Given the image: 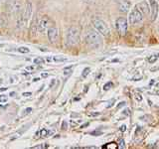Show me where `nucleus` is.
I'll return each mask as SVG.
<instances>
[{
	"label": "nucleus",
	"mask_w": 159,
	"mask_h": 149,
	"mask_svg": "<svg viewBox=\"0 0 159 149\" xmlns=\"http://www.w3.org/2000/svg\"><path fill=\"white\" fill-rule=\"evenodd\" d=\"M49 24H50V19L48 18V16H43L41 19L39 20L38 22V31L41 33V34H44L45 31L49 28Z\"/></svg>",
	"instance_id": "6"
},
{
	"label": "nucleus",
	"mask_w": 159,
	"mask_h": 149,
	"mask_svg": "<svg viewBox=\"0 0 159 149\" xmlns=\"http://www.w3.org/2000/svg\"><path fill=\"white\" fill-rule=\"evenodd\" d=\"M55 81H56V79H52V83H51V84H50V88H52V87L54 86V84H55Z\"/></svg>",
	"instance_id": "38"
},
{
	"label": "nucleus",
	"mask_w": 159,
	"mask_h": 149,
	"mask_svg": "<svg viewBox=\"0 0 159 149\" xmlns=\"http://www.w3.org/2000/svg\"><path fill=\"white\" fill-rule=\"evenodd\" d=\"M125 106V102H120V103H119V106H116V108H119V107H121V106Z\"/></svg>",
	"instance_id": "33"
},
{
	"label": "nucleus",
	"mask_w": 159,
	"mask_h": 149,
	"mask_svg": "<svg viewBox=\"0 0 159 149\" xmlns=\"http://www.w3.org/2000/svg\"><path fill=\"white\" fill-rule=\"evenodd\" d=\"M93 27L96 28L97 31L99 32L102 35H103V36H108L109 33H111L107 23L101 18H98V17L93 18Z\"/></svg>",
	"instance_id": "3"
},
{
	"label": "nucleus",
	"mask_w": 159,
	"mask_h": 149,
	"mask_svg": "<svg viewBox=\"0 0 159 149\" xmlns=\"http://www.w3.org/2000/svg\"><path fill=\"white\" fill-rule=\"evenodd\" d=\"M62 129H64V130H65V129H67V122H66V121H64V122H63Z\"/></svg>",
	"instance_id": "32"
},
{
	"label": "nucleus",
	"mask_w": 159,
	"mask_h": 149,
	"mask_svg": "<svg viewBox=\"0 0 159 149\" xmlns=\"http://www.w3.org/2000/svg\"><path fill=\"white\" fill-rule=\"evenodd\" d=\"M18 52L23 53V54H26V53H29L30 52V50L27 47H19L18 48Z\"/></svg>",
	"instance_id": "19"
},
{
	"label": "nucleus",
	"mask_w": 159,
	"mask_h": 149,
	"mask_svg": "<svg viewBox=\"0 0 159 149\" xmlns=\"http://www.w3.org/2000/svg\"><path fill=\"white\" fill-rule=\"evenodd\" d=\"M37 25H38L37 20L34 19L32 24H31V27H30V36H31V37H34L35 35H36V32H37V30H38Z\"/></svg>",
	"instance_id": "13"
},
{
	"label": "nucleus",
	"mask_w": 159,
	"mask_h": 149,
	"mask_svg": "<svg viewBox=\"0 0 159 149\" xmlns=\"http://www.w3.org/2000/svg\"><path fill=\"white\" fill-rule=\"evenodd\" d=\"M8 101V97L5 94H1L0 96V102H6Z\"/></svg>",
	"instance_id": "21"
},
{
	"label": "nucleus",
	"mask_w": 159,
	"mask_h": 149,
	"mask_svg": "<svg viewBox=\"0 0 159 149\" xmlns=\"http://www.w3.org/2000/svg\"><path fill=\"white\" fill-rule=\"evenodd\" d=\"M2 47H4V44H0V48H2Z\"/></svg>",
	"instance_id": "41"
},
{
	"label": "nucleus",
	"mask_w": 159,
	"mask_h": 149,
	"mask_svg": "<svg viewBox=\"0 0 159 149\" xmlns=\"http://www.w3.org/2000/svg\"><path fill=\"white\" fill-rule=\"evenodd\" d=\"M142 79V76L141 74H136V76L132 77V79L133 81H138V79Z\"/></svg>",
	"instance_id": "25"
},
{
	"label": "nucleus",
	"mask_w": 159,
	"mask_h": 149,
	"mask_svg": "<svg viewBox=\"0 0 159 149\" xmlns=\"http://www.w3.org/2000/svg\"><path fill=\"white\" fill-rule=\"evenodd\" d=\"M120 130H121V131H125V130H126V126H125V125H122V126L120 127Z\"/></svg>",
	"instance_id": "36"
},
{
	"label": "nucleus",
	"mask_w": 159,
	"mask_h": 149,
	"mask_svg": "<svg viewBox=\"0 0 159 149\" xmlns=\"http://www.w3.org/2000/svg\"><path fill=\"white\" fill-rule=\"evenodd\" d=\"M155 88H156V89H159V83H158V84H156Z\"/></svg>",
	"instance_id": "39"
},
{
	"label": "nucleus",
	"mask_w": 159,
	"mask_h": 149,
	"mask_svg": "<svg viewBox=\"0 0 159 149\" xmlns=\"http://www.w3.org/2000/svg\"><path fill=\"white\" fill-rule=\"evenodd\" d=\"M144 15L139 11L137 8L132 9V11L129 13V17H128V21L131 25H135L137 23H140L143 20Z\"/></svg>",
	"instance_id": "5"
},
{
	"label": "nucleus",
	"mask_w": 159,
	"mask_h": 149,
	"mask_svg": "<svg viewBox=\"0 0 159 149\" xmlns=\"http://www.w3.org/2000/svg\"><path fill=\"white\" fill-rule=\"evenodd\" d=\"M81 34H80V29L78 27H70L67 33V44L69 46H76L80 42Z\"/></svg>",
	"instance_id": "2"
},
{
	"label": "nucleus",
	"mask_w": 159,
	"mask_h": 149,
	"mask_svg": "<svg viewBox=\"0 0 159 149\" xmlns=\"http://www.w3.org/2000/svg\"><path fill=\"white\" fill-rule=\"evenodd\" d=\"M20 135H21V133H16V134H14L13 137L10 138V140H14V139H16V138H19Z\"/></svg>",
	"instance_id": "27"
},
{
	"label": "nucleus",
	"mask_w": 159,
	"mask_h": 149,
	"mask_svg": "<svg viewBox=\"0 0 159 149\" xmlns=\"http://www.w3.org/2000/svg\"><path fill=\"white\" fill-rule=\"evenodd\" d=\"M31 93H23V97H29V96H31Z\"/></svg>",
	"instance_id": "34"
},
{
	"label": "nucleus",
	"mask_w": 159,
	"mask_h": 149,
	"mask_svg": "<svg viewBox=\"0 0 159 149\" xmlns=\"http://www.w3.org/2000/svg\"><path fill=\"white\" fill-rule=\"evenodd\" d=\"M31 111H32V108H31V107H28V108H26V109H25V111H24L23 116H24V115H27V114H29V113L31 112Z\"/></svg>",
	"instance_id": "24"
},
{
	"label": "nucleus",
	"mask_w": 159,
	"mask_h": 149,
	"mask_svg": "<svg viewBox=\"0 0 159 149\" xmlns=\"http://www.w3.org/2000/svg\"><path fill=\"white\" fill-rule=\"evenodd\" d=\"M15 94H16L15 93H10V96H15Z\"/></svg>",
	"instance_id": "40"
},
{
	"label": "nucleus",
	"mask_w": 159,
	"mask_h": 149,
	"mask_svg": "<svg viewBox=\"0 0 159 149\" xmlns=\"http://www.w3.org/2000/svg\"><path fill=\"white\" fill-rule=\"evenodd\" d=\"M86 43L92 49H98L102 46V34L97 30L89 29L86 34Z\"/></svg>",
	"instance_id": "1"
},
{
	"label": "nucleus",
	"mask_w": 159,
	"mask_h": 149,
	"mask_svg": "<svg viewBox=\"0 0 159 149\" xmlns=\"http://www.w3.org/2000/svg\"><path fill=\"white\" fill-rule=\"evenodd\" d=\"M53 60H54L55 62H57V63H61V62L67 61V59L65 58V57H62V56H54Z\"/></svg>",
	"instance_id": "16"
},
{
	"label": "nucleus",
	"mask_w": 159,
	"mask_h": 149,
	"mask_svg": "<svg viewBox=\"0 0 159 149\" xmlns=\"http://www.w3.org/2000/svg\"><path fill=\"white\" fill-rule=\"evenodd\" d=\"M116 28L120 36H124L127 32V20L124 17H119L116 21Z\"/></svg>",
	"instance_id": "4"
},
{
	"label": "nucleus",
	"mask_w": 159,
	"mask_h": 149,
	"mask_svg": "<svg viewBox=\"0 0 159 149\" xmlns=\"http://www.w3.org/2000/svg\"><path fill=\"white\" fill-rule=\"evenodd\" d=\"M1 1H2V0H1Z\"/></svg>",
	"instance_id": "42"
},
{
	"label": "nucleus",
	"mask_w": 159,
	"mask_h": 149,
	"mask_svg": "<svg viewBox=\"0 0 159 149\" xmlns=\"http://www.w3.org/2000/svg\"><path fill=\"white\" fill-rule=\"evenodd\" d=\"M59 37V30L56 27H51L48 29V39L51 43H55Z\"/></svg>",
	"instance_id": "9"
},
{
	"label": "nucleus",
	"mask_w": 159,
	"mask_h": 149,
	"mask_svg": "<svg viewBox=\"0 0 159 149\" xmlns=\"http://www.w3.org/2000/svg\"><path fill=\"white\" fill-rule=\"evenodd\" d=\"M32 12H33V5L31 2H27L26 4V8H25V11H24V15H23V18L25 21H28V20L30 19V17H31L32 15Z\"/></svg>",
	"instance_id": "11"
},
{
	"label": "nucleus",
	"mask_w": 159,
	"mask_h": 149,
	"mask_svg": "<svg viewBox=\"0 0 159 149\" xmlns=\"http://www.w3.org/2000/svg\"><path fill=\"white\" fill-rule=\"evenodd\" d=\"M89 72H91V69L89 68H86L83 71V73H82V78H87L88 76H89Z\"/></svg>",
	"instance_id": "18"
},
{
	"label": "nucleus",
	"mask_w": 159,
	"mask_h": 149,
	"mask_svg": "<svg viewBox=\"0 0 159 149\" xmlns=\"http://www.w3.org/2000/svg\"><path fill=\"white\" fill-rule=\"evenodd\" d=\"M124 141H123V139H120V141H119V148H123L124 147Z\"/></svg>",
	"instance_id": "29"
},
{
	"label": "nucleus",
	"mask_w": 159,
	"mask_h": 149,
	"mask_svg": "<svg viewBox=\"0 0 159 149\" xmlns=\"http://www.w3.org/2000/svg\"><path fill=\"white\" fill-rule=\"evenodd\" d=\"M91 134H92V135H101V134H102V132L101 130H94Z\"/></svg>",
	"instance_id": "26"
},
{
	"label": "nucleus",
	"mask_w": 159,
	"mask_h": 149,
	"mask_svg": "<svg viewBox=\"0 0 159 149\" xmlns=\"http://www.w3.org/2000/svg\"><path fill=\"white\" fill-rule=\"evenodd\" d=\"M149 5L151 8V20L154 21L156 20L158 16V11H159V4L157 2V0H148Z\"/></svg>",
	"instance_id": "7"
},
{
	"label": "nucleus",
	"mask_w": 159,
	"mask_h": 149,
	"mask_svg": "<svg viewBox=\"0 0 159 149\" xmlns=\"http://www.w3.org/2000/svg\"><path fill=\"white\" fill-rule=\"evenodd\" d=\"M139 11H140L143 15H146L149 11V9H148V4L145 2V1H143V2H140V3H138L136 5V7Z\"/></svg>",
	"instance_id": "12"
},
{
	"label": "nucleus",
	"mask_w": 159,
	"mask_h": 149,
	"mask_svg": "<svg viewBox=\"0 0 159 149\" xmlns=\"http://www.w3.org/2000/svg\"><path fill=\"white\" fill-rule=\"evenodd\" d=\"M49 134H53V131H49L46 128H42L41 130H40V135L42 137H46L49 135Z\"/></svg>",
	"instance_id": "14"
},
{
	"label": "nucleus",
	"mask_w": 159,
	"mask_h": 149,
	"mask_svg": "<svg viewBox=\"0 0 159 149\" xmlns=\"http://www.w3.org/2000/svg\"><path fill=\"white\" fill-rule=\"evenodd\" d=\"M48 76H49V74H48L47 73H43V74H41V77H42V78H47Z\"/></svg>",
	"instance_id": "35"
},
{
	"label": "nucleus",
	"mask_w": 159,
	"mask_h": 149,
	"mask_svg": "<svg viewBox=\"0 0 159 149\" xmlns=\"http://www.w3.org/2000/svg\"><path fill=\"white\" fill-rule=\"evenodd\" d=\"M64 74H65V76H66V74H70L72 73V67H70V68H66L64 70Z\"/></svg>",
	"instance_id": "22"
},
{
	"label": "nucleus",
	"mask_w": 159,
	"mask_h": 149,
	"mask_svg": "<svg viewBox=\"0 0 159 149\" xmlns=\"http://www.w3.org/2000/svg\"><path fill=\"white\" fill-rule=\"evenodd\" d=\"M130 111H129L128 108H126L125 111H123V114H125V115H129V114H130V112H129Z\"/></svg>",
	"instance_id": "30"
},
{
	"label": "nucleus",
	"mask_w": 159,
	"mask_h": 149,
	"mask_svg": "<svg viewBox=\"0 0 159 149\" xmlns=\"http://www.w3.org/2000/svg\"><path fill=\"white\" fill-rule=\"evenodd\" d=\"M17 81H18V78L16 76H10V78H9V83L10 84H15Z\"/></svg>",
	"instance_id": "20"
},
{
	"label": "nucleus",
	"mask_w": 159,
	"mask_h": 149,
	"mask_svg": "<svg viewBox=\"0 0 159 149\" xmlns=\"http://www.w3.org/2000/svg\"><path fill=\"white\" fill-rule=\"evenodd\" d=\"M83 1L87 4H93L94 2H96V0H83Z\"/></svg>",
	"instance_id": "28"
},
{
	"label": "nucleus",
	"mask_w": 159,
	"mask_h": 149,
	"mask_svg": "<svg viewBox=\"0 0 159 149\" xmlns=\"http://www.w3.org/2000/svg\"><path fill=\"white\" fill-rule=\"evenodd\" d=\"M20 4L17 0H11V1L7 2V10L9 12H17L19 11Z\"/></svg>",
	"instance_id": "10"
},
{
	"label": "nucleus",
	"mask_w": 159,
	"mask_h": 149,
	"mask_svg": "<svg viewBox=\"0 0 159 149\" xmlns=\"http://www.w3.org/2000/svg\"><path fill=\"white\" fill-rule=\"evenodd\" d=\"M26 70H27V71H33V70H34V67H27Z\"/></svg>",
	"instance_id": "37"
},
{
	"label": "nucleus",
	"mask_w": 159,
	"mask_h": 149,
	"mask_svg": "<svg viewBox=\"0 0 159 149\" xmlns=\"http://www.w3.org/2000/svg\"><path fill=\"white\" fill-rule=\"evenodd\" d=\"M158 57H159V54H156V55H152V56L148 57L147 61H148L149 63H150V64H153V63H155V62H156V60L158 59Z\"/></svg>",
	"instance_id": "15"
},
{
	"label": "nucleus",
	"mask_w": 159,
	"mask_h": 149,
	"mask_svg": "<svg viewBox=\"0 0 159 149\" xmlns=\"http://www.w3.org/2000/svg\"><path fill=\"white\" fill-rule=\"evenodd\" d=\"M136 98H137V101L141 102V101H142V97H141V94H138V93H136Z\"/></svg>",
	"instance_id": "31"
},
{
	"label": "nucleus",
	"mask_w": 159,
	"mask_h": 149,
	"mask_svg": "<svg viewBox=\"0 0 159 149\" xmlns=\"http://www.w3.org/2000/svg\"><path fill=\"white\" fill-rule=\"evenodd\" d=\"M44 59L42 57H37V58H35L34 59V64L35 65H42L44 64Z\"/></svg>",
	"instance_id": "17"
},
{
	"label": "nucleus",
	"mask_w": 159,
	"mask_h": 149,
	"mask_svg": "<svg viewBox=\"0 0 159 149\" xmlns=\"http://www.w3.org/2000/svg\"><path fill=\"white\" fill-rule=\"evenodd\" d=\"M111 87H112V83H107V84H104L103 89H104V91H107V89H109Z\"/></svg>",
	"instance_id": "23"
},
{
	"label": "nucleus",
	"mask_w": 159,
	"mask_h": 149,
	"mask_svg": "<svg viewBox=\"0 0 159 149\" xmlns=\"http://www.w3.org/2000/svg\"><path fill=\"white\" fill-rule=\"evenodd\" d=\"M131 8V3L129 0H119L118 1V9L121 13H128Z\"/></svg>",
	"instance_id": "8"
}]
</instances>
